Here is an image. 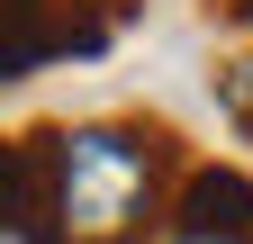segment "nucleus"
I'll return each mask as SVG.
<instances>
[{"label": "nucleus", "instance_id": "obj_1", "mask_svg": "<svg viewBox=\"0 0 253 244\" xmlns=\"http://www.w3.org/2000/svg\"><path fill=\"white\" fill-rule=\"evenodd\" d=\"M172 136L136 118H82V127H37L9 145V217L45 226L54 244H145L172 226Z\"/></svg>", "mask_w": 253, "mask_h": 244}, {"label": "nucleus", "instance_id": "obj_2", "mask_svg": "<svg viewBox=\"0 0 253 244\" xmlns=\"http://www.w3.org/2000/svg\"><path fill=\"white\" fill-rule=\"evenodd\" d=\"M172 226H253V181L244 172H181Z\"/></svg>", "mask_w": 253, "mask_h": 244}, {"label": "nucleus", "instance_id": "obj_3", "mask_svg": "<svg viewBox=\"0 0 253 244\" xmlns=\"http://www.w3.org/2000/svg\"><path fill=\"white\" fill-rule=\"evenodd\" d=\"M217 100H226V118H235V127L253 136V54H244V64H226V81H217Z\"/></svg>", "mask_w": 253, "mask_h": 244}, {"label": "nucleus", "instance_id": "obj_4", "mask_svg": "<svg viewBox=\"0 0 253 244\" xmlns=\"http://www.w3.org/2000/svg\"><path fill=\"white\" fill-rule=\"evenodd\" d=\"M163 244H253V226H163Z\"/></svg>", "mask_w": 253, "mask_h": 244}, {"label": "nucleus", "instance_id": "obj_5", "mask_svg": "<svg viewBox=\"0 0 253 244\" xmlns=\"http://www.w3.org/2000/svg\"><path fill=\"white\" fill-rule=\"evenodd\" d=\"M0 244H54L45 226H27V217H9V235H0Z\"/></svg>", "mask_w": 253, "mask_h": 244}, {"label": "nucleus", "instance_id": "obj_6", "mask_svg": "<svg viewBox=\"0 0 253 244\" xmlns=\"http://www.w3.org/2000/svg\"><path fill=\"white\" fill-rule=\"evenodd\" d=\"M226 9H235V18H253V0H226Z\"/></svg>", "mask_w": 253, "mask_h": 244}]
</instances>
